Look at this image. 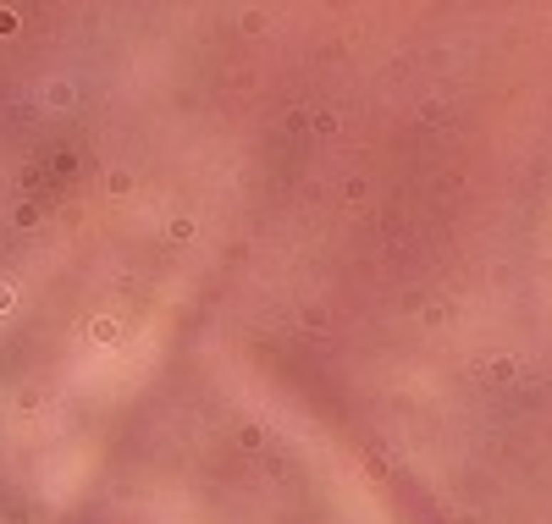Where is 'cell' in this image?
I'll list each match as a JSON object with an SVG mask.
<instances>
[{"label": "cell", "instance_id": "cell-1", "mask_svg": "<svg viewBox=\"0 0 552 524\" xmlns=\"http://www.w3.org/2000/svg\"><path fill=\"white\" fill-rule=\"evenodd\" d=\"M88 337H94L100 348H111V342L122 337V326H116V320H106V314H100V320H88Z\"/></svg>", "mask_w": 552, "mask_h": 524}, {"label": "cell", "instance_id": "cell-2", "mask_svg": "<svg viewBox=\"0 0 552 524\" xmlns=\"http://www.w3.org/2000/svg\"><path fill=\"white\" fill-rule=\"evenodd\" d=\"M44 105H56V111L72 105V83H50V88H44Z\"/></svg>", "mask_w": 552, "mask_h": 524}, {"label": "cell", "instance_id": "cell-3", "mask_svg": "<svg viewBox=\"0 0 552 524\" xmlns=\"http://www.w3.org/2000/svg\"><path fill=\"white\" fill-rule=\"evenodd\" d=\"M128 188H133V177H128V171H111V177H106V193H116V199H122Z\"/></svg>", "mask_w": 552, "mask_h": 524}, {"label": "cell", "instance_id": "cell-4", "mask_svg": "<svg viewBox=\"0 0 552 524\" xmlns=\"http://www.w3.org/2000/svg\"><path fill=\"white\" fill-rule=\"evenodd\" d=\"M6 34H17V11H0V39Z\"/></svg>", "mask_w": 552, "mask_h": 524}, {"label": "cell", "instance_id": "cell-5", "mask_svg": "<svg viewBox=\"0 0 552 524\" xmlns=\"http://www.w3.org/2000/svg\"><path fill=\"white\" fill-rule=\"evenodd\" d=\"M11 298H17V293H11V287H0V314L11 309Z\"/></svg>", "mask_w": 552, "mask_h": 524}]
</instances>
